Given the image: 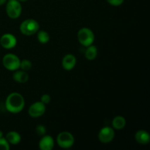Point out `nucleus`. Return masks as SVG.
Wrapping results in <instances>:
<instances>
[{"label": "nucleus", "mask_w": 150, "mask_h": 150, "mask_svg": "<svg viewBox=\"0 0 150 150\" xmlns=\"http://www.w3.org/2000/svg\"><path fill=\"white\" fill-rule=\"evenodd\" d=\"M24 106V98L23 95L18 92H12L6 98L5 108L11 114H18L21 112Z\"/></svg>", "instance_id": "1"}, {"label": "nucleus", "mask_w": 150, "mask_h": 150, "mask_svg": "<svg viewBox=\"0 0 150 150\" xmlns=\"http://www.w3.org/2000/svg\"><path fill=\"white\" fill-rule=\"evenodd\" d=\"M19 29H20V32L23 35L32 36L39 31L40 24L35 19H26L21 22Z\"/></svg>", "instance_id": "2"}, {"label": "nucleus", "mask_w": 150, "mask_h": 150, "mask_svg": "<svg viewBox=\"0 0 150 150\" xmlns=\"http://www.w3.org/2000/svg\"><path fill=\"white\" fill-rule=\"evenodd\" d=\"M77 38L79 43L84 47L92 45L95 41V34L93 31L87 27H83L78 32Z\"/></svg>", "instance_id": "3"}, {"label": "nucleus", "mask_w": 150, "mask_h": 150, "mask_svg": "<svg viewBox=\"0 0 150 150\" xmlns=\"http://www.w3.org/2000/svg\"><path fill=\"white\" fill-rule=\"evenodd\" d=\"M6 13L11 19H17L22 13L21 4L18 0H7L6 2Z\"/></svg>", "instance_id": "4"}, {"label": "nucleus", "mask_w": 150, "mask_h": 150, "mask_svg": "<svg viewBox=\"0 0 150 150\" xmlns=\"http://www.w3.org/2000/svg\"><path fill=\"white\" fill-rule=\"evenodd\" d=\"M21 60L17 55L14 54H5L2 58V64L5 69L10 71H16L20 69Z\"/></svg>", "instance_id": "5"}, {"label": "nucleus", "mask_w": 150, "mask_h": 150, "mask_svg": "<svg viewBox=\"0 0 150 150\" xmlns=\"http://www.w3.org/2000/svg\"><path fill=\"white\" fill-rule=\"evenodd\" d=\"M57 142L59 147L62 149H70L75 144L74 136L70 132L62 131L57 136Z\"/></svg>", "instance_id": "6"}, {"label": "nucleus", "mask_w": 150, "mask_h": 150, "mask_svg": "<svg viewBox=\"0 0 150 150\" xmlns=\"http://www.w3.org/2000/svg\"><path fill=\"white\" fill-rule=\"evenodd\" d=\"M115 137V132L113 127L105 126L100 130L98 133V139L103 144H108L112 142Z\"/></svg>", "instance_id": "7"}, {"label": "nucleus", "mask_w": 150, "mask_h": 150, "mask_svg": "<svg viewBox=\"0 0 150 150\" xmlns=\"http://www.w3.org/2000/svg\"><path fill=\"white\" fill-rule=\"evenodd\" d=\"M45 111H46V107L45 104L42 103L41 101H37L29 106L28 113L32 118H38L42 117L45 114Z\"/></svg>", "instance_id": "8"}, {"label": "nucleus", "mask_w": 150, "mask_h": 150, "mask_svg": "<svg viewBox=\"0 0 150 150\" xmlns=\"http://www.w3.org/2000/svg\"><path fill=\"white\" fill-rule=\"evenodd\" d=\"M17 38L11 33H6L0 38V45L5 49H13L17 45Z\"/></svg>", "instance_id": "9"}, {"label": "nucleus", "mask_w": 150, "mask_h": 150, "mask_svg": "<svg viewBox=\"0 0 150 150\" xmlns=\"http://www.w3.org/2000/svg\"><path fill=\"white\" fill-rule=\"evenodd\" d=\"M76 62H77V60H76V57L73 54H67L62 58V66L64 70L70 71L76 67Z\"/></svg>", "instance_id": "10"}, {"label": "nucleus", "mask_w": 150, "mask_h": 150, "mask_svg": "<svg viewBox=\"0 0 150 150\" xmlns=\"http://www.w3.org/2000/svg\"><path fill=\"white\" fill-rule=\"evenodd\" d=\"M54 147V140L52 136L44 135L39 142V148L41 150H52Z\"/></svg>", "instance_id": "11"}, {"label": "nucleus", "mask_w": 150, "mask_h": 150, "mask_svg": "<svg viewBox=\"0 0 150 150\" xmlns=\"http://www.w3.org/2000/svg\"><path fill=\"white\" fill-rule=\"evenodd\" d=\"M136 142L141 145H146L150 142V135L146 130H139L135 134Z\"/></svg>", "instance_id": "12"}, {"label": "nucleus", "mask_w": 150, "mask_h": 150, "mask_svg": "<svg viewBox=\"0 0 150 150\" xmlns=\"http://www.w3.org/2000/svg\"><path fill=\"white\" fill-rule=\"evenodd\" d=\"M13 80L19 83H24L29 80V75L24 70H16L13 75Z\"/></svg>", "instance_id": "13"}, {"label": "nucleus", "mask_w": 150, "mask_h": 150, "mask_svg": "<svg viewBox=\"0 0 150 150\" xmlns=\"http://www.w3.org/2000/svg\"><path fill=\"white\" fill-rule=\"evenodd\" d=\"M5 139L10 144L17 145L21 141V136L17 131H10L6 134Z\"/></svg>", "instance_id": "14"}, {"label": "nucleus", "mask_w": 150, "mask_h": 150, "mask_svg": "<svg viewBox=\"0 0 150 150\" xmlns=\"http://www.w3.org/2000/svg\"><path fill=\"white\" fill-rule=\"evenodd\" d=\"M126 126V120L122 116H117L112 120V127L114 130H120Z\"/></svg>", "instance_id": "15"}, {"label": "nucleus", "mask_w": 150, "mask_h": 150, "mask_svg": "<svg viewBox=\"0 0 150 150\" xmlns=\"http://www.w3.org/2000/svg\"><path fill=\"white\" fill-rule=\"evenodd\" d=\"M98 56V48L93 44L86 47V49L85 51V57L86 59L89 61L95 59Z\"/></svg>", "instance_id": "16"}, {"label": "nucleus", "mask_w": 150, "mask_h": 150, "mask_svg": "<svg viewBox=\"0 0 150 150\" xmlns=\"http://www.w3.org/2000/svg\"><path fill=\"white\" fill-rule=\"evenodd\" d=\"M37 38L38 40L41 44H46L50 40V35L48 32L44 30H40L37 32Z\"/></svg>", "instance_id": "17"}, {"label": "nucleus", "mask_w": 150, "mask_h": 150, "mask_svg": "<svg viewBox=\"0 0 150 150\" xmlns=\"http://www.w3.org/2000/svg\"><path fill=\"white\" fill-rule=\"evenodd\" d=\"M32 67V63L30 60L29 59H23L21 61L20 63V68L24 71H29Z\"/></svg>", "instance_id": "18"}, {"label": "nucleus", "mask_w": 150, "mask_h": 150, "mask_svg": "<svg viewBox=\"0 0 150 150\" xmlns=\"http://www.w3.org/2000/svg\"><path fill=\"white\" fill-rule=\"evenodd\" d=\"M10 146L9 142L5 138H0V150H9Z\"/></svg>", "instance_id": "19"}, {"label": "nucleus", "mask_w": 150, "mask_h": 150, "mask_svg": "<svg viewBox=\"0 0 150 150\" xmlns=\"http://www.w3.org/2000/svg\"><path fill=\"white\" fill-rule=\"evenodd\" d=\"M35 132H36L38 136H42L46 134V127L42 125H37L36 128H35Z\"/></svg>", "instance_id": "20"}, {"label": "nucleus", "mask_w": 150, "mask_h": 150, "mask_svg": "<svg viewBox=\"0 0 150 150\" xmlns=\"http://www.w3.org/2000/svg\"><path fill=\"white\" fill-rule=\"evenodd\" d=\"M51 98L48 94H44V95H42L40 98V101L42 103L45 104V105H47V104L51 102Z\"/></svg>", "instance_id": "21"}, {"label": "nucleus", "mask_w": 150, "mask_h": 150, "mask_svg": "<svg viewBox=\"0 0 150 150\" xmlns=\"http://www.w3.org/2000/svg\"><path fill=\"white\" fill-rule=\"evenodd\" d=\"M106 1L110 5L114 6V7H118L123 4L125 0H106Z\"/></svg>", "instance_id": "22"}, {"label": "nucleus", "mask_w": 150, "mask_h": 150, "mask_svg": "<svg viewBox=\"0 0 150 150\" xmlns=\"http://www.w3.org/2000/svg\"><path fill=\"white\" fill-rule=\"evenodd\" d=\"M7 1V0H0V6H2L4 4H5Z\"/></svg>", "instance_id": "23"}, {"label": "nucleus", "mask_w": 150, "mask_h": 150, "mask_svg": "<svg viewBox=\"0 0 150 150\" xmlns=\"http://www.w3.org/2000/svg\"><path fill=\"white\" fill-rule=\"evenodd\" d=\"M2 137H4V133H3V132L1 130H0V138Z\"/></svg>", "instance_id": "24"}, {"label": "nucleus", "mask_w": 150, "mask_h": 150, "mask_svg": "<svg viewBox=\"0 0 150 150\" xmlns=\"http://www.w3.org/2000/svg\"><path fill=\"white\" fill-rule=\"evenodd\" d=\"M18 1H19L20 2H25V1H28V0H18Z\"/></svg>", "instance_id": "25"}]
</instances>
